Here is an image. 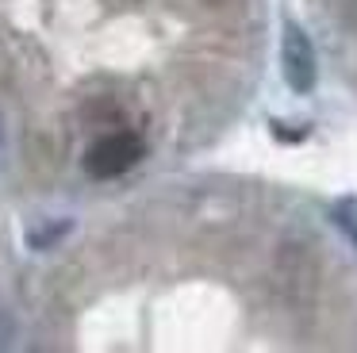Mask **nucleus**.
I'll list each match as a JSON object with an SVG mask.
<instances>
[{"mask_svg": "<svg viewBox=\"0 0 357 353\" xmlns=\"http://www.w3.org/2000/svg\"><path fill=\"white\" fill-rule=\"evenodd\" d=\"M139 158H142V146H139L135 135H108L89 150L85 169L93 176H119V173H127Z\"/></svg>", "mask_w": 357, "mask_h": 353, "instance_id": "obj_1", "label": "nucleus"}, {"mask_svg": "<svg viewBox=\"0 0 357 353\" xmlns=\"http://www.w3.org/2000/svg\"><path fill=\"white\" fill-rule=\"evenodd\" d=\"M12 334H16V326H12V319L4 311H0V350H4V345L12 342Z\"/></svg>", "mask_w": 357, "mask_h": 353, "instance_id": "obj_5", "label": "nucleus"}, {"mask_svg": "<svg viewBox=\"0 0 357 353\" xmlns=\"http://www.w3.org/2000/svg\"><path fill=\"white\" fill-rule=\"evenodd\" d=\"M334 223H338V227L346 230V238L357 246V204L354 200H342V204L334 207Z\"/></svg>", "mask_w": 357, "mask_h": 353, "instance_id": "obj_3", "label": "nucleus"}, {"mask_svg": "<svg viewBox=\"0 0 357 353\" xmlns=\"http://www.w3.org/2000/svg\"><path fill=\"white\" fill-rule=\"evenodd\" d=\"M66 230H70V223L62 219V223H58V227H47V230H31V234H27V242H31L35 250H47V246H54L58 238L66 234Z\"/></svg>", "mask_w": 357, "mask_h": 353, "instance_id": "obj_4", "label": "nucleus"}, {"mask_svg": "<svg viewBox=\"0 0 357 353\" xmlns=\"http://www.w3.org/2000/svg\"><path fill=\"white\" fill-rule=\"evenodd\" d=\"M280 58H284V77L296 92H311L315 89V50H311V38L303 35V27L288 23L284 27V46H280Z\"/></svg>", "mask_w": 357, "mask_h": 353, "instance_id": "obj_2", "label": "nucleus"}]
</instances>
